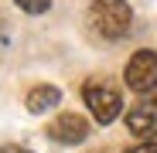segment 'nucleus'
Returning a JSON list of instances; mask_svg holds the SVG:
<instances>
[{
  "instance_id": "obj_1",
  "label": "nucleus",
  "mask_w": 157,
  "mask_h": 153,
  "mask_svg": "<svg viewBox=\"0 0 157 153\" xmlns=\"http://www.w3.org/2000/svg\"><path fill=\"white\" fill-rule=\"evenodd\" d=\"M89 20L106 41H120L133 24V10H130L126 0H92Z\"/></svg>"
},
{
  "instance_id": "obj_2",
  "label": "nucleus",
  "mask_w": 157,
  "mask_h": 153,
  "mask_svg": "<svg viewBox=\"0 0 157 153\" xmlns=\"http://www.w3.org/2000/svg\"><path fill=\"white\" fill-rule=\"evenodd\" d=\"M82 99H86V106L99 126H109L123 109V95L109 78H89L82 85Z\"/></svg>"
},
{
  "instance_id": "obj_3",
  "label": "nucleus",
  "mask_w": 157,
  "mask_h": 153,
  "mask_svg": "<svg viewBox=\"0 0 157 153\" xmlns=\"http://www.w3.org/2000/svg\"><path fill=\"white\" fill-rule=\"evenodd\" d=\"M126 85L133 92H154L157 89V51H137L133 58L126 61V71H123Z\"/></svg>"
},
{
  "instance_id": "obj_4",
  "label": "nucleus",
  "mask_w": 157,
  "mask_h": 153,
  "mask_svg": "<svg viewBox=\"0 0 157 153\" xmlns=\"http://www.w3.org/2000/svg\"><path fill=\"white\" fill-rule=\"evenodd\" d=\"M126 129L137 140H157V95H144L133 109L126 112Z\"/></svg>"
},
{
  "instance_id": "obj_5",
  "label": "nucleus",
  "mask_w": 157,
  "mask_h": 153,
  "mask_svg": "<svg viewBox=\"0 0 157 153\" xmlns=\"http://www.w3.org/2000/svg\"><path fill=\"white\" fill-rule=\"evenodd\" d=\"M48 136L55 143H65V146H75L89 136V122L78 116V112H62L48 122Z\"/></svg>"
},
{
  "instance_id": "obj_6",
  "label": "nucleus",
  "mask_w": 157,
  "mask_h": 153,
  "mask_svg": "<svg viewBox=\"0 0 157 153\" xmlns=\"http://www.w3.org/2000/svg\"><path fill=\"white\" fill-rule=\"evenodd\" d=\"M58 102H62V92H58L55 85H34V89L28 92V112L41 116V112H48V109H55Z\"/></svg>"
},
{
  "instance_id": "obj_7",
  "label": "nucleus",
  "mask_w": 157,
  "mask_h": 153,
  "mask_svg": "<svg viewBox=\"0 0 157 153\" xmlns=\"http://www.w3.org/2000/svg\"><path fill=\"white\" fill-rule=\"evenodd\" d=\"M14 4L24 10V14H44L51 7V0H14Z\"/></svg>"
},
{
  "instance_id": "obj_8",
  "label": "nucleus",
  "mask_w": 157,
  "mask_h": 153,
  "mask_svg": "<svg viewBox=\"0 0 157 153\" xmlns=\"http://www.w3.org/2000/svg\"><path fill=\"white\" fill-rule=\"evenodd\" d=\"M123 153H157V143L147 140V143H137V146H126Z\"/></svg>"
},
{
  "instance_id": "obj_9",
  "label": "nucleus",
  "mask_w": 157,
  "mask_h": 153,
  "mask_svg": "<svg viewBox=\"0 0 157 153\" xmlns=\"http://www.w3.org/2000/svg\"><path fill=\"white\" fill-rule=\"evenodd\" d=\"M0 153H31V150H24V146H0Z\"/></svg>"
},
{
  "instance_id": "obj_10",
  "label": "nucleus",
  "mask_w": 157,
  "mask_h": 153,
  "mask_svg": "<svg viewBox=\"0 0 157 153\" xmlns=\"http://www.w3.org/2000/svg\"><path fill=\"white\" fill-rule=\"evenodd\" d=\"M92 153H106V150H92Z\"/></svg>"
}]
</instances>
